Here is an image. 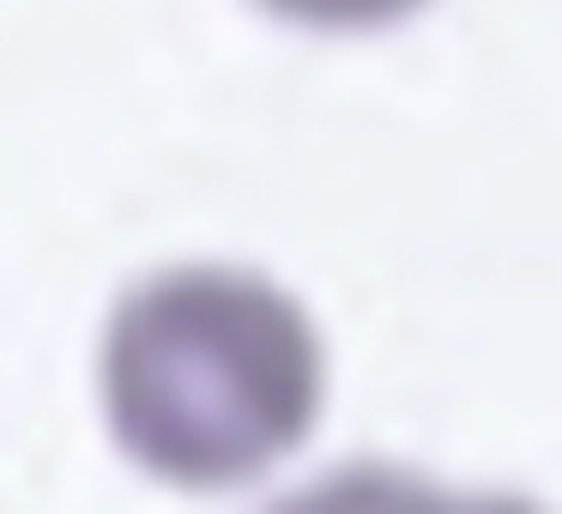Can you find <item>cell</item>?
<instances>
[{"mask_svg":"<svg viewBox=\"0 0 562 514\" xmlns=\"http://www.w3.org/2000/svg\"><path fill=\"white\" fill-rule=\"evenodd\" d=\"M327 339L303 297L231 260H176L115 297L98 405L146 478L194 496L291 460L327 405Z\"/></svg>","mask_w":562,"mask_h":514,"instance_id":"obj_1","label":"cell"},{"mask_svg":"<svg viewBox=\"0 0 562 514\" xmlns=\"http://www.w3.org/2000/svg\"><path fill=\"white\" fill-rule=\"evenodd\" d=\"M255 7H267L272 19L303 31H381L412 19L429 0H255Z\"/></svg>","mask_w":562,"mask_h":514,"instance_id":"obj_2","label":"cell"}]
</instances>
